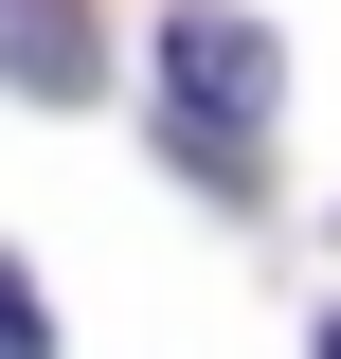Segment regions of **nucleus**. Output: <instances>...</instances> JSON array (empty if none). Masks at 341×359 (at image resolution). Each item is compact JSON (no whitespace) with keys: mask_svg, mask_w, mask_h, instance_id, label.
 Returning a JSON list of instances; mask_svg holds the SVG:
<instances>
[{"mask_svg":"<svg viewBox=\"0 0 341 359\" xmlns=\"http://www.w3.org/2000/svg\"><path fill=\"white\" fill-rule=\"evenodd\" d=\"M269 90H288L269 18H234V0H180L162 18V162L198 198H252L269 180Z\"/></svg>","mask_w":341,"mask_h":359,"instance_id":"1","label":"nucleus"},{"mask_svg":"<svg viewBox=\"0 0 341 359\" xmlns=\"http://www.w3.org/2000/svg\"><path fill=\"white\" fill-rule=\"evenodd\" d=\"M90 72H108V54H90V0H0V90H36V108H72Z\"/></svg>","mask_w":341,"mask_h":359,"instance_id":"2","label":"nucleus"},{"mask_svg":"<svg viewBox=\"0 0 341 359\" xmlns=\"http://www.w3.org/2000/svg\"><path fill=\"white\" fill-rule=\"evenodd\" d=\"M0 359H54V306H36V269L0 252Z\"/></svg>","mask_w":341,"mask_h":359,"instance_id":"3","label":"nucleus"},{"mask_svg":"<svg viewBox=\"0 0 341 359\" xmlns=\"http://www.w3.org/2000/svg\"><path fill=\"white\" fill-rule=\"evenodd\" d=\"M305 359H341V323H323V341H305Z\"/></svg>","mask_w":341,"mask_h":359,"instance_id":"4","label":"nucleus"}]
</instances>
